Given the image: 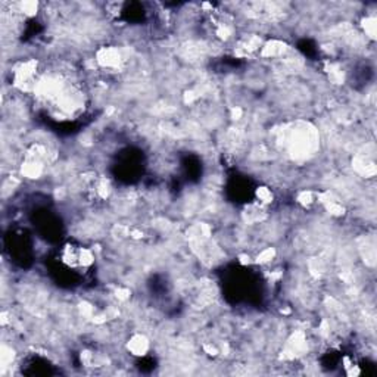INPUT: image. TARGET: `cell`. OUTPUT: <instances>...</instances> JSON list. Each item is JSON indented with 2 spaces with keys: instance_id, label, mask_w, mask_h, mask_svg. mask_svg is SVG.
Listing matches in <instances>:
<instances>
[{
  "instance_id": "1",
  "label": "cell",
  "mask_w": 377,
  "mask_h": 377,
  "mask_svg": "<svg viewBox=\"0 0 377 377\" xmlns=\"http://www.w3.org/2000/svg\"><path fill=\"white\" fill-rule=\"evenodd\" d=\"M149 348V342L144 336H134L131 339V342L128 343V351L133 354V355H144L146 351Z\"/></svg>"
}]
</instances>
